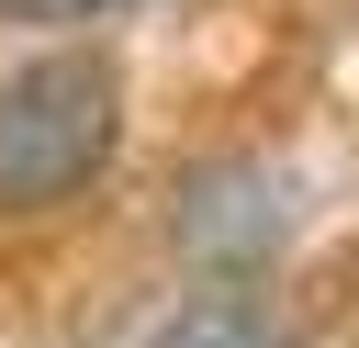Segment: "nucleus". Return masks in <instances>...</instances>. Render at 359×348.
Listing matches in <instances>:
<instances>
[{
  "instance_id": "1",
  "label": "nucleus",
  "mask_w": 359,
  "mask_h": 348,
  "mask_svg": "<svg viewBox=\"0 0 359 348\" xmlns=\"http://www.w3.org/2000/svg\"><path fill=\"white\" fill-rule=\"evenodd\" d=\"M123 146V79L112 56H22L0 79V213L79 202Z\"/></svg>"
},
{
  "instance_id": "2",
  "label": "nucleus",
  "mask_w": 359,
  "mask_h": 348,
  "mask_svg": "<svg viewBox=\"0 0 359 348\" xmlns=\"http://www.w3.org/2000/svg\"><path fill=\"white\" fill-rule=\"evenodd\" d=\"M157 348H303L258 292H202V303H180L168 326H157Z\"/></svg>"
},
{
  "instance_id": "3",
  "label": "nucleus",
  "mask_w": 359,
  "mask_h": 348,
  "mask_svg": "<svg viewBox=\"0 0 359 348\" xmlns=\"http://www.w3.org/2000/svg\"><path fill=\"white\" fill-rule=\"evenodd\" d=\"M56 11H135V0H0V22H56Z\"/></svg>"
}]
</instances>
